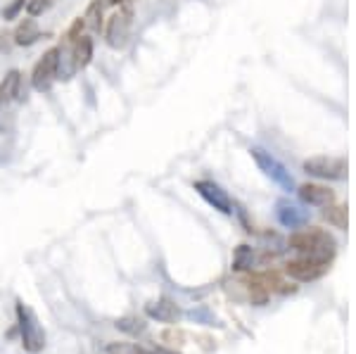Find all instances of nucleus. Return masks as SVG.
<instances>
[{"label": "nucleus", "instance_id": "1", "mask_svg": "<svg viewBox=\"0 0 356 354\" xmlns=\"http://www.w3.org/2000/svg\"><path fill=\"white\" fill-rule=\"evenodd\" d=\"M290 248L297 250L302 257L330 262L332 255H335V238L321 231V228H309V231H300L290 236Z\"/></svg>", "mask_w": 356, "mask_h": 354}, {"label": "nucleus", "instance_id": "2", "mask_svg": "<svg viewBox=\"0 0 356 354\" xmlns=\"http://www.w3.org/2000/svg\"><path fill=\"white\" fill-rule=\"evenodd\" d=\"M17 326H19L22 345L29 354H38L45 350V330L38 321L36 312L24 302H17Z\"/></svg>", "mask_w": 356, "mask_h": 354}, {"label": "nucleus", "instance_id": "3", "mask_svg": "<svg viewBox=\"0 0 356 354\" xmlns=\"http://www.w3.org/2000/svg\"><path fill=\"white\" fill-rule=\"evenodd\" d=\"M131 24H134V10L129 5L119 8L117 13L110 17L105 26V43L114 50H122L126 43H129L131 36Z\"/></svg>", "mask_w": 356, "mask_h": 354}, {"label": "nucleus", "instance_id": "4", "mask_svg": "<svg viewBox=\"0 0 356 354\" xmlns=\"http://www.w3.org/2000/svg\"><path fill=\"white\" fill-rule=\"evenodd\" d=\"M250 152H252V159L257 162V167H259L264 174L273 181V184H278L283 191H292V188H295V181H292L290 171L285 169L283 164L271 155V152H266L264 147H252Z\"/></svg>", "mask_w": 356, "mask_h": 354}, {"label": "nucleus", "instance_id": "5", "mask_svg": "<svg viewBox=\"0 0 356 354\" xmlns=\"http://www.w3.org/2000/svg\"><path fill=\"white\" fill-rule=\"evenodd\" d=\"M304 171L316 176V179H328V181H342L347 179V159L342 157H312L304 162Z\"/></svg>", "mask_w": 356, "mask_h": 354}, {"label": "nucleus", "instance_id": "6", "mask_svg": "<svg viewBox=\"0 0 356 354\" xmlns=\"http://www.w3.org/2000/svg\"><path fill=\"white\" fill-rule=\"evenodd\" d=\"M57 55H60V48H50L45 50L41 60L36 62L31 72V86L38 93H45V90L53 88V83L57 81Z\"/></svg>", "mask_w": 356, "mask_h": 354}, {"label": "nucleus", "instance_id": "7", "mask_svg": "<svg viewBox=\"0 0 356 354\" xmlns=\"http://www.w3.org/2000/svg\"><path fill=\"white\" fill-rule=\"evenodd\" d=\"M328 269H330V262L314 259V257H300V259H292L285 264L288 276L297 278V281H316V278H321Z\"/></svg>", "mask_w": 356, "mask_h": 354}, {"label": "nucleus", "instance_id": "8", "mask_svg": "<svg viewBox=\"0 0 356 354\" xmlns=\"http://www.w3.org/2000/svg\"><path fill=\"white\" fill-rule=\"evenodd\" d=\"M195 191L207 200V204L219 209L221 214L233 212V202H231V198H228V193L223 191L219 184H214V181H197V184H195Z\"/></svg>", "mask_w": 356, "mask_h": 354}, {"label": "nucleus", "instance_id": "9", "mask_svg": "<svg viewBox=\"0 0 356 354\" xmlns=\"http://www.w3.org/2000/svg\"><path fill=\"white\" fill-rule=\"evenodd\" d=\"M275 216L285 228H302L309 221V214L304 212L300 204L290 202V200H278L275 202Z\"/></svg>", "mask_w": 356, "mask_h": 354}, {"label": "nucleus", "instance_id": "10", "mask_svg": "<svg viewBox=\"0 0 356 354\" xmlns=\"http://www.w3.org/2000/svg\"><path fill=\"white\" fill-rule=\"evenodd\" d=\"M145 314L159 323H174L178 321V316H181V309H178L169 298H159L150 302V305H145Z\"/></svg>", "mask_w": 356, "mask_h": 354}, {"label": "nucleus", "instance_id": "11", "mask_svg": "<svg viewBox=\"0 0 356 354\" xmlns=\"http://www.w3.org/2000/svg\"><path fill=\"white\" fill-rule=\"evenodd\" d=\"M300 198L304 200L307 204H316V207H328V204L335 202V193L325 186H318V184H304L300 191Z\"/></svg>", "mask_w": 356, "mask_h": 354}, {"label": "nucleus", "instance_id": "12", "mask_svg": "<svg viewBox=\"0 0 356 354\" xmlns=\"http://www.w3.org/2000/svg\"><path fill=\"white\" fill-rule=\"evenodd\" d=\"M17 98H24L22 95V74L17 70H10L0 81V105H8Z\"/></svg>", "mask_w": 356, "mask_h": 354}, {"label": "nucleus", "instance_id": "13", "mask_svg": "<svg viewBox=\"0 0 356 354\" xmlns=\"http://www.w3.org/2000/svg\"><path fill=\"white\" fill-rule=\"evenodd\" d=\"M69 48H72V55H74V65L76 70H86L93 60V41L88 36H79L74 41H67Z\"/></svg>", "mask_w": 356, "mask_h": 354}, {"label": "nucleus", "instance_id": "14", "mask_svg": "<svg viewBox=\"0 0 356 354\" xmlns=\"http://www.w3.org/2000/svg\"><path fill=\"white\" fill-rule=\"evenodd\" d=\"M38 38H43V33H41V29H38L36 24V19H22V24L17 26V31H15V43L17 45H33L38 41Z\"/></svg>", "mask_w": 356, "mask_h": 354}, {"label": "nucleus", "instance_id": "15", "mask_svg": "<svg viewBox=\"0 0 356 354\" xmlns=\"http://www.w3.org/2000/svg\"><path fill=\"white\" fill-rule=\"evenodd\" d=\"M102 8H105V3H102V0H93V3L88 5L86 15L81 17V19H83V26L88 29V31L97 33V31L102 29Z\"/></svg>", "mask_w": 356, "mask_h": 354}, {"label": "nucleus", "instance_id": "16", "mask_svg": "<svg viewBox=\"0 0 356 354\" xmlns=\"http://www.w3.org/2000/svg\"><path fill=\"white\" fill-rule=\"evenodd\" d=\"M254 264V255H252V248L250 245H240L235 250V257H233V269L243 271V269H250Z\"/></svg>", "mask_w": 356, "mask_h": 354}, {"label": "nucleus", "instance_id": "17", "mask_svg": "<svg viewBox=\"0 0 356 354\" xmlns=\"http://www.w3.org/2000/svg\"><path fill=\"white\" fill-rule=\"evenodd\" d=\"M323 219L335 228H347V207H332V204H328V209L323 212Z\"/></svg>", "mask_w": 356, "mask_h": 354}, {"label": "nucleus", "instance_id": "18", "mask_svg": "<svg viewBox=\"0 0 356 354\" xmlns=\"http://www.w3.org/2000/svg\"><path fill=\"white\" fill-rule=\"evenodd\" d=\"M117 328L124 330V333L138 335V333H143V330H145V323H143L140 319H136V316H124V319H119V321H117Z\"/></svg>", "mask_w": 356, "mask_h": 354}, {"label": "nucleus", "instance_id": "19", "mask_svg": "<svg viewBox=\"0 0 356 354\" xmlns=\"http://www.w3.org/2000/svg\"><path fill=\"white\" fill-rule=\"evenodd\" d=\"M24 8H26V0H10V5H5V8H3V19L5 22L17 19Z\"/></svg>", "mask_w": 356, "mask_h": 354}, {"label": "nucleus", "instance_id": "20", "mask_svg": "<svg viewBox=\"0 0 356 354\" xmlns=\"http://www.w3.org/2000/svg\"><path fill=\"white\" fill-rule=\"evenodd\" d=\"M53 5V0H26V13L29 17H38Z\"/></svg>", "mask_w": 356, "mask_h": 354}, {"label": "nucleus", "instance_id": "21", "mask_svg": "<svg viewBox=\"0 0 356 354\" xmlns=\"http://www.w3.org/2000/svg\"><path fill=\"white\" fill-rule=\"evenodd\" d=\"M110 354H138V345H110Z\"/></svg>", "mask_w": 356, "mask_h": 354}, {"label": "nucleus", "instance_id": "22", "mask_svg": "<svg viewBox=\"0 0 356 354\" xmlns=\"http://www.w3.org/2000/svg\"><path fill=\"white\" fill-rule=\"evenodd\" d=\"M138 354H178V352L164 350V347H138Z\"/></svg>", "mask_w": 356, "mask_h": 354}, {"label": "nucleus", "instance_id": "23", "mask_svg": "<svg viewBox=\"0 0 356 354\" xmlns=\"http://www.w3.org/2000/svg\"><path fill=\"white\" fill-rule=\"evenodd\" d=\"M102 3H107V5H122L124 0H102Z\"/></svg>", "mask_w": 356, "mask_h": 354}]
</instances>
